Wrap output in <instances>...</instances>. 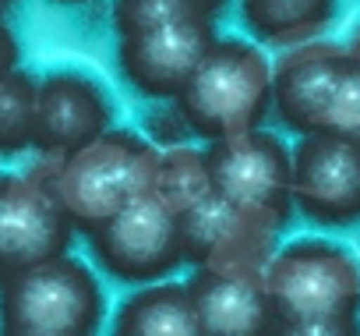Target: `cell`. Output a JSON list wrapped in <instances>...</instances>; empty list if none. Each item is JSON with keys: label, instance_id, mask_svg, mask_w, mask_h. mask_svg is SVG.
Returning <instances> with one entry per match:
<instances>
[{"label": "cell", "instance_id": "cell-19", "mask_svg": "<svg viewBox=\"0 0 360 336\" xmlns=\"http://www.w3.org/2000/svg\"><path fill=\"white\" fill-rule=\"evenodd\" d=\"M18 57H22V50H18V36H15V29L8 25L4 11H0V78L18 68Z\"/></svg>", "mask_w": 360, "mask_h": 336}, {"label": "cell", "instance_id": "cell-14", "mask_svg": "<svg viewBox=\"0 0 360 336\" xmlns=\"http://www.w3.org/2000/svg\"><path fill=\"white\" fill-rule=\"evenodd\" d=\"M113 332L120 336H202L188 283L152 280L138 283L113 311Z\"/></svg>", "mask_w": 360, "mask_h": 336}, {"label": "cell", "instance_id": "cell-18", "mask_svg": "<svg viewBox=\"0 0 360 336\" xmlns=\"http://www.w3.org/2000/svg\"><path fill=\"white\" fill-rule=\"evenodd\" d=\"M321 131H332V135H342L349 142H360V68L349 61L339 85H335V96L325 110V124Z\"/></svg>", "mask_w": 360, "mask_h": 336}, {"label": "cell", "instance_id": "cell-22", "mask_svg": "<svg viewBox=\"0 0 360 336\" xmlns=\"http://www.w3.org/2000/svg\"><path fill=\"white\" fill-rule=\"evenodd\" d=\"M53 4H89V0H53Z\"/></svg>", "mask_w": 360, "mask_h": 336}, {"label": "cell", "instance_id": "cell-21", "mask_svg": "<svg viewBox=\"0 0 360 336\" xmlns=\"http://www.w3.org/2000/svg\"><path fill=\"white\" fill-rule=\"evenodd\" d=\"M18 0H0V11H8V8H15Z\"/></svg>", "mask_w": 360, "mask_h": 336}, {"label": "cell", "instance_id": "cell-15", "mask_svg": "<svg viewBox=\"0 0 360 336\" xmlns=\"http://www.w3.org/2000/svg\"><path fill=\"white\" fill-rule=\"evenodd\" d=\"M237 11L258 43L290 50L318 39L335 22L339 0H237Z\"/></svg>", "mask_w": 360, "mask_h": 336}, {"label": "cell", "instance_id": "cell-10", "mask_svg": "<svg viewBox=\"0 0 360 336\" xmlns=\"http://www.w3.org/2000/svg\"><path fill=\"white\" fill-rule=\"evenodd\" d=\"M216 39V22L188 15L117 36L120 78L145 99H176Z\"/></svg>", "mask_w": 360, "mask_h": 336}, {"label": "cell", "instance_id": "cell-3", "mask_svg": "<svg viewBox=\"0 0 360 336\" xmlns=\"http://www.w3.org/2000/svg\"><path fill=\"white\" fill-rule=\"evenodd\" d=\"M159 152L162 149L152 145L141 131L106 127L103 135L60 159L39 156L36 170H43L57 188L75 223V234H92L134 195L155 188Z\"/></svg>", "mask_w": 360, "mask_h": 336}, {"label": "cell", "instance_id": "cell-20", "mask_svg": "<svg viewBox=\"0 0 360 336\" xmlns=\"http://www.w3.org/2000/svg\"><path fill=\"white\" fill-rule=\"evenodd\" d=\"M346 54H349V61L360 68V25H356V29H353V36L346 39Z\"/></svg>", "mask_w": 360, "mask_h": 336}, {"label": "cell", "instance_id": "cell-7", "mask_svg": "<svg viewBox=\"0 0 360 336\" xmlns=\"http://www.w3.org/2000/svg\"><path fill=\"white\" fill-rule=\"evenodd\" d=\"M89 237L92 259L120 283H152L166 280L184 266L180 227L173 206L148 188L120 206L106 223H99Z\"/></svg>", "mask_w": 360, "mask_h": 336}, {"label": "cell", "instance_id": "cell-9", "mask_svg": "<svg viewBox=\"0 0 360 336\" xmlns=\"http://www.w3.org/2000/svg\"><path fill=\"white\" fill-rule=\"evenodd\" d=\"M75 223L43 170L0 174V276L71 251Z\"/></svg>", "mask_w": 360, "mask_h": 336}, {"label": "cell", "instance_id": "cell-8", "mask_svg": "<svg viewBox=\"0 0 360 336\" xmlns=\"http://www.w3.org/2000/svg\"><path fill=\"white\" fill-rule=\"evenodd\" d=\"M293 209L328 230L360 223V142L332 131L300 135L290 149Z\"/></svg>", "mask_w": 360, "mask_h": 336}, {"label": "cell", "instance_id": "cell-2", "mask_svg": "<svg viewBox=\"0 0 360 336\" xmlns=\"http://www.w3.org/2000/svg\"><path fill=\"white\" fill-rule=\"evenodd\" d=\"M272 332L349 336L360 332V259L328 237H297L262 266Z\"/></svg>", "mask_w": 360, "mask_h": 336}, {"label": "cell", "instance_id": "cell-11", "mask_svg": "<svg viewBox=\"0 0 360 336\" xmlns=\"http://www.w3.org/2000/svg\"><path fill=\"white\" fill-rule=\"evenodd\" d=\"M106 127H113V103L99 78L78 68L39 75L32 149L43 159H60L103 135Z\"/></svg>", "mask_w": 360, "mask_h": 336}, {"label": "cell", "instance_id": "cell-1", "mask_svg": "<svg viewBox=\"0 0 360 336\" xmlns=\"http://www.w3.org/2000/svg\"><path fill=\"white\" fill-rule=\"evenodd\" d=\"M155 188L176 213L184 266L219 273H262L279 234L233 209L212 188L202 149H191L188 142L162 149Z\"/></svg>", "mask_w": 360, "mask_h": 336}, {"label": "cell", "instance_id": "cell-17", "mask_svg": "<svg viewBox=\"0 0 360 336\" xmlns=\"http://www.w3.org/2000/svg\"><path fill=\"white\" fill-rule=\"evenodd\" d=\"M230 8V0H113V29L117 36L124 32H141L173 18H209L216 22Z\"/></svg>", "mask_w": 360, "mask_h": 336}, {"label": "cell", "instance_id": "cell-13", "mask_svg": "<svg viewBox=\"0 0 360 336\" xmlns=\"http://www.w3.org/2000/svg\"><path fill=\"white\" fill-rule=\"evenodd\" d=\"M202 336H269L276 325L262 273L195 269L188 280Z\"/></svg>", "mask_w": 360, "mask_h": 336}, {"label": "cell", "instance_id": "cell-5", "mask_svg": "<svg viewBox=\"0 0 360 336\" xmlns=\"http://www.w3.org/2000/svg\"><path fill=\"white\" fill-rule=\"evenodd\" d=\"M103 322V283L68 251L0 276V332L8 336H92Z\"/></svg>", "mask_w": 360, "mask_h": 336}, {"label": "cell", "instance_id": "cell-12", "mask_svg": "<svg viewBox=\"0 0 360 336\" xmlns=\"http://www.w3.org/2000/svg\"><path fill=\"white\" fill-rule=\"evenodd\" d=\"M349 64L346 46L307 39L290 46L272 64V113L293 135L321 131L325 110L335 96V85Z\"/></svg>", "mask_w": 360, "mask_h": 336}, {"label": "cell", "instance_id": "cell-4", "mask_svg": "<svg viewBox=\"0 0 360 336\" xmlns=\"http://www.w3.org/2000/svg\"><path fill=\"white\" fill-rule=\"evenodd\" d=\"M173 103L202 142L262 127L272 113V64L258 43L216 36Z\"/></svg>", "mask_w": 360, "mask_h": 336}, {"label": "cell", "instance_id": "cell-16", "mask_svg": "<svg viewBox=\"0 0 360 336\" xmlns=\"http://www.w3.org/2000/svg\"><path fill=\"white\" fill-rule=\"evenodd\" d=\"M36 85H39V75L22 71V68L0 78V156H22L32 149Z\"/></svg>", "mask_w": 360, "mask_h": 336}, {"label": "cell", "instance_id": "cell-6", "mask_svg": "<svg viewBox=\"0 0 360 336\" xmlns=\"http://www.w3.org/2000/svg\"><path fill=\"white\" fill-rule=\"evenodd\" d=\"M205 166L212 188L251 220L272 227L276 234L293 216L290 192V145L265 131L251 127L240 135H226L209 142Z\"/></svg>", "mask_w": 360, "mask_h": 336}]
</instances>
